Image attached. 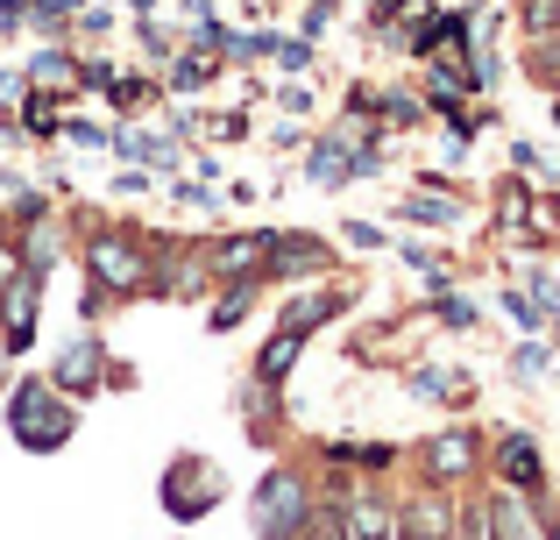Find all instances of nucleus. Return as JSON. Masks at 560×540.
Segmentation results:
<instances>
[{"mask_svg":"<svg viewBox=\"0 0 560 540\" xmlns=\"http://www.w3.org/2000/svg\"><path fill=\"white\" fill-rule=\"evenodd\" d=\"M43 377H50V384L65 391L71 405L100 399V384H107V342H100L93 328H85V334H71V342L57 348V363H50V370H43Z\"/></svg>","mask_w":560,"mask_h":540,"instance_id":"6e6552de","label":"nucleus"},{"mask_svg":"<svg viewBox=\"0 0 560 540\" xmlns=\"http://www.w3.org/2000/svg\"><path fill=\"white\" fill-rule=\"evenodd\" d=\"M497 306H504V320H511L518 334H539V328H547V320H539V306H533V291H525V285H504V291H497Z\"/></svg>","mask_w":560,"mask_h":540,"instance_id":"a878e982","label":"nucleus"},{"mask_svg":"<svg viewBox=\"0 0 560 540\" xmlns=\"http://www.w3.org/2000/svg\"><path fill=\"white\" fill-rule=\"evenodd\" d=\"M171 199H178V207H191V214H213V207H220L206 179H178V185H171Z\"/></svg>","mask_w":560,"mask_h":540,"instance_id":"473e14b6","label":"nucleus"},{"mask_svg":"<svg viewBox=\"0 0 560 540\" xmlns=\"http://www.w3.org/2000/svg\"><path fill=\"white\" fill-rule=\"evenodd\" d=\"M462 527V513H454V491L447 484H419L405 505H397V540H440Z\"/></svg>","mask_w":560,"mask_h":540,"instance_id":"9d476101","label":"nucleus"},{"mask_svg":"<svg viewBox=\"0 0 560 540\" xmlns=\"http://www.w3.org/2000/svg\"><path fill=\"white\" fill-rule=\"evenodd\" d=\"M341 513H348V533H355V540H397V513L383 505L376 484H355L341 498Z\"/></svg>","mask_w":560,"mask_h":540,"instance_id":"f3484780","label":"nucleus"},{"mask_svg":"<svg viewBox=\"0 0 560 540\" xmlns=\"http://www.w3.org/2000/svg\"><path fill=\"white\" fill-rule=\"evenodd\" d=\"M341 242H348V250H370V256H376V250H383V228H376V221H348Z\"/></svg>","mask_w":560,"mask_h":540,"instance_id":"c9c22d12","label":"nucleus"},{"mask_svg":"<svg viewBox=\"0 0 560 540\" xmlns=\"http://www.w3.org/2000/svg\"><path fill=\"white\" fill-rule=\"evenodd\" d=\"M136 43H142V57H150V65H171V57L185 50V43L171 36V28L156 22V14H136Z\"/></svg>","mask_w":560,"mask_h":540,"instance_id":"b1692460","label":"nucleus"},{"mask_svg":"<svg viewBox=\"0 0 560 540\" xmlns=\"http://www.w3.org/2000/svg\"><path fill=\"white\" fill-rule=\"evenodd\" d=\"M525 291H533L539 320H553V313H560V277H553L547 264H533V271H525Z\"/></svg>","mask_w":560,"mask_h":540,"instance_id":"cd10ccee","label":"nucleus"},{"mask_svg":"<svg viewBox=\"0 0 560 540\" xmlns=\"http://www.w3.org/2000/svg\"><path fill=\"white\" fill-rule=\"evenodd\" d=\"M390 221H405V228H462V221H468V207L447 193V185H440V193H411V199H397Z\"/></svg>","mask_w":560,"mask_h":540,"instance_id":"6ab92c4d","label":"nucleus"},{"mask_svg":"<svg viewBox=\"0 0 560 540\" xmlns=\"http://www.w3.org/2000/svg\"><path fill=\"white\" fill-rule=\"evenodd\" d=\"M425 114V100H411V93H390V85H383V114L376 122H390V128H411Z\"/></svg>","mask_w":560,"mask_h":540,"instance_id":"c756f323","label":"nucleus"},{"mask_svg":"<svg viewBox=\"0 0 560 540\" xmlns=\"http://www.w3.org/2000/svg\"><path fill=\"white\" fill-rule=\"evenodd\" d=\"M299 540H355V533H348V513H341V505H327V513L305 519V533H299Z\"/></svg>","mask_w":560,"mask_h":540,"instance_id":"c85d7f7f","label":"nucleus"},{"mask_svg":"<svg viewBox=\"0 0 560 540\" xmlns=\"http://www.w3.org/2000/svg\"><path fill=\"white\" fill-rule=\"evenodd\" d=\"M482 540H539V519L518 491H490L482 498Z\"/></svg>","mask_w":560,"mask_h":540,"instance_id":"2eb2a0df","label":"nucleus"},{"mask_svg":"<svg viewBox=\"0 0 560 540\" xmlns=\"http://www.w3.org/2000/svg\"><path fill=\"white\" fill-rule=\"evenodd\" d=\"M22 79L36 85V93H57V100H79L85 93V85H79V57H71L65 43H43V50L22 65Z\"/></svg>","mask_w":560,"mask_h":540,"instance_id":"ddd939ff","label":"nucleus"},{"mask_svg":"<svg viewBox=\"0 0 560 540\" xmlns=\"http://www.w3.org/2000/svg\"><path fill=\"white\" fill-rule=\"evenodd\" d=\"M277 107H284L291 122H299V114H313V107H319V93H313L305 79H284V85H277Z\"/></svg>","mask_w":560,"mask_h":540,"instance_id":"7c9ffc66","label":"nucleus"},{"mask_svg":"<svg viewBox=\"0 0 560 540\" xmlns=\"http://www.w3.org/2000/svg\"><path fill=\"white\" fill-rule=\"evenodd\" d=\"M327 271H334V242L327 235L270 228V242H262V277H270V285H299V277H327Z\"/></svg>","mask_w":560,"mask_h":540,"instance_id":"0eeeda50","label":"nucleus"},{"mask_svg":"<svg viewBox=\"0 0 560 540\" xmlns=\"http://www.w3.org/2000/svg\"><path fill=\"white\" fill-rule=\"evenodd\" d=\"M299 142H305V136H299L291 122H277V128H270V150H299Z\"/></svg>","mask_w":560,"mask_h":540,"instance_id":"4c0bfd02","label":"nucleus"},{"mask_svg":"<svg viewBox=\"0 0 560 540\" xmlns=\"http://www.w3.org/2000/svg\"><path fill=\"white\" fill-rule=\"evenodd\" d=\"M185 8V22H206V14H213V0H178Z\"/></svg>","mask_w":560,"mask_h":540,"instance_id":"58836bf2","label":"nucleus"},{"mask_svg":"<svg viewBox=\"0 0 560 540\" xmlns=\"http://www.w3.org/2000/svg\"><path fill=\"white\" fill-rule=\"evenodd\" d=\"M348 142H355V128H327V136L305 150V185L341 193V185H348Z\"/></svg>","mask_w":560,"mask_h":540,"instance_id":"dca6fc26","label":"nucleus"},{"mask_svg":"<svg viewBox=\"0 0 560 540\" xmlns=\"http://www.w3.org/2000/svg\"><path fill=\"white\" fill-rule=\"evenodd\" d=\"M270 291V277L262 271H248V277H220V291L206 299V334H234L248 320V306Z\"/></svg>","mask_w":560,"mask_h":540,"instance_id":"9b49d317","label":"nucleus"},{"mask_svg":"<svg viewBox=\"0 0 560 540\" xmlns=\"http://www.w3.org/2000/svg\"><path fill=\"white\" fill-rule=\"evenodd\" d=\"M405 391L419 405H468V399H476V384H468L454 363H411V370H405Z\"/></svg>","mask_w":560,"mask_h":540,"instance_id":"f8f14e48","label":"nucleus"},{"mask_svg":"<svg viewBox=\"0 0 560 540\" xmlns=\"http://www.w3.org/2000/svg\"><path fill=\"white\" fill-rule=\"evenodd\" d=\"M156 93H164V85H150V79H142V71H128V79H114V85H107L114 114H136L142 100H156Z\"/></svg>","mask_w":560,"mask_h":540,"instance_id":"bb28decb","label":"nucleus"},{"mask_svg":"<svg viewBox=\"0 0 560 540\" xmlns=\"http://www.w3.org/2000/svg\"><path fill=\"white\" fill-rule=\"evenodd\" d=\"M220 498H228V470H220L213 456H191V448H185V456H171L164 476H156V505H164L178 527H199Z\"/></svg>","mask_w":560,"mask_h":540,"instance_id":"20e7f679","label":"nucleus"},{"mask_svg":"<svg viewBox=\"0 0 560 540\" xmlns=\"http://www.w3.org/2000/svg\"><path fill=\"white\" fill-rule=\"evenodd\" d=\"M313 513H319L313 484H305V470H291V462H270V470L256 476V491H248V533L256 540H299Z\"/></svg>","mask_w":560,"mask_h":540,"instance_id":"f03ea898","label":"nucleus"},{"mask_svg":"<svg viewBox=\"0 0 560 540\" xmlns=\"http://www.w3.org/2000/svg\"><path fill=\"white\" fill-rule=\"evenodd\" d=\"M511 370H518L525 384H533V377L560 370V348H553V342H539V334H525V342H518V356H511Z\"/></svg>","mask_w":560,"mask_h":540,"instance_id":"393cba45","label":"nucleus"},{"mask_svg":"<svg viewBox=\"0 0 560 540\" xmlns=\"http://www.w3.org/2000/svg\"><path fill=\"white\" fill-rule=\"evenodd\" d=\"M262 242H270V228H248V235H220V242H206L213 285H220V277H248V271H262Z\"/></svg>","mask_w":560,"mask_h":540,"instance_id":"a211bd4d","label":"nucleus"},{"mask_svg":"<svg viewBox=\"0 0 560 540\" xmlns=\"http://www.w3.org/2000/svg\"><path fill=\"white\" fill-rule=\"evenodd\" d=\"M490 462H497V484L518 491V498L533 505V519H539V498H547V448H539V434L533 427H504L490 441Z\"/></svg>","mask_w":560,"mask_h":540,"instance_id":"423d86ee","label":"nucleus"},{"mask_svg":"<svg viewBox=\"0 0 560 540\" xmlns=\"http://www.w3.org/2000/svg\"><path fill=\"white\" fill-rule=\"evenodd\" d=\"M553 93H560V85H553Z\"/></svg>","mask_w":560,"mask_h":540,"instance_id":"c03bdc74","label":"nucleus"},{"mask_svg":"<svg viewBox=\"0 0 560 540\" xmlns=\"http://www.w3.org/2000/svg\"><path fill=\"white\" fill-rule=\"evenodd\" d=\"M511 164H518V171H547V157H539L533 142H511Z\"/></svg>","mask_w":560,"mask_h":540,"instance_id":"e433bc0d","label":"nucleus"},{"mask_svg":"<svg viewBox=\"0 0 560 540\" xmlns=\"http://www.w3.org/2000/svg\"><path fill=\"white\" fill-rule=\"evenodd\" d=\"M419 462H425V484H468V476L490 462V441H482V427H468V420H447V427H433L425 434V448H419Z\"/></svg>","mask_w":560,"mask_h":540,"instance_id":"39448f33","label":"nucleus"},{"mask_svg":"<svg viewBox=\"0 0 560 540\" xmlns=\"http://www.w3.org/2000/svg\"><path fill=\"white\" fill-rule=\"evenodd\" d=\"M539 540H560V519H553V527H547V533H539Z\"/></svg>","mask_w":560,"mask_h":540,"instance_id":"37998d69","label":"nucleus"},{"mask_svg":"<svg viewBox=\"0 0 560 540\" xmlns=\"http://www.w3.org/2000/svg\"><path fill=\"white\" fill-rule=\"evenodd\" d=\"M327 462H355V470H390L397 462V448L390 441H327Z\"/></svg>","mask_w":560,"mask_h":540,"instance_id":"4be33fe9","label":"nucleus"},{"mask_svg":"<svg viewBox=\"0 0 560 540\" xmlns=\"http://www.w3.org/2000/svg\"><path fill=\"white\" fill-rule=\"evenodd\" d=\"M128 8H136V14H156V8H164V0H128Z\"/></svg>","mask_w":560,"mask_h":540,"instance_id":"79ce46f5","label":"nucleus"},{"mask_svg":"<svg viewBox=\"0 0 560 540\" xmlns=\"http://www.w3.org/2000/svg\"><path fill=\"white\" fill-rule=\"evenodd\" d=\"M71 22H79V36H100V43L114 36V8H107V0H100V8H79Z\"/></svg>","mask_w":560,"mask_h":540,"instance_id":"f704fd0d","label":"nucleus"},{"mask_svg":"<svg viewBox=\"0 0 560 540\" xmlns=\"http://www.w3.org/2000/svg\"><path fill=\"white\" fill-rule=\"evenodd\" d=\"M85 277H93L107 299H142L150 291V235L136 228H93L85 235Z\"/></svg>","mask_w":560,"mask_h":540,"instance_id":"7ed1b4c3","label":"nucleus"},{"mask_svg":"<svg viewBox=\"0 0 560 540\" xmlns=\"http://www.w3.org/2000/svg\"><path fill=\"white\" fill-rule=\"evenodd\" d=\"M8 384H14V370H8V348H0V399H8Z\"/></svg>","mask_w":560,"mask_h":540,"instance_id":"ea45409f","label":"nucleus"},{"mask_svg":"<svg viewBox=\"0 0 560 540\" xmlns=\"http://www.w3.org/2000/svg\"><path fill=\"white\" fill-rule=\"evenodd\" d=\"M425 313H433L440 320V328H447V334H468V328H476V320H482V306L476 299H462V291H433V306H425Z\"/></svg>","mask_w":560,"mask_h":540,"instance_id":"5701e85b","label":"nucleus"},{"mask_svg":"<svg viewBox=\"0 0 560 540\" xmlns=\"http://www.w3.org/2000/svg\"><path fill=\"white\" fill-rule=\"evenodd\" d=\"M57 136H65V142H79V150H107V128H100V122H79V114H71V122L57 128Z\"/></svg>","mask_w":560,"mask_h":540,"instance_id":"72a5a7b5","label":"nucleus"},{"mask_svg":"<svg viewBox=\"0 0 560 540\" xmlns=\"http://www.w3.org/2000/svg\"><path fill=\"white\" fill-rule=\"evenodd\" d=\"M299 356H305V334H284V328H270V342L256 348V363H248V377H256L262 391H284L291 384V370H299Z\"/></svg>","mask_w":560,"mask_h":540,"instance_id":"4468645a","label":"nucleus"},{"mask_svg":"<svg viewBox=\"0 0 560 540\" xmlns=\"http://www.w3.org/2000/svg\"><path fill=\"white\" fill-rule=\"evenodd\" d=\"M355 306V285H334V291H284V306H277V328L284 334H305L313 342L319 328H334V320Z\"/></svg>","mask_w":560,"mask_h":540,"instance_id":"1a4fd4ad","label":"nucleus"},{"mask_svg":"<svg viewBox=\"0 0 560 540\" xmlns=\"http://www.w3.org/2000/svg\"><path fill=\"white\" fill-rule=\"evenodd\" d=\"M79 8H85V0H28V8H22V28L65 43V36H71V14H79Z\"/></svg>","mask_w":560,"mask_h":540,"instance_id":"412c9836","label":"nucleus"},{"mask_svg":"<svg viewBox=\"0 0 560 540\" xmlns=\"http://www.w3.org/2000/svg\"><path fill=\"white\" fill-rule=\"evenodd\" d=\"M8 434H14L22 456H57V448H71V434H79V405H71L50 377L22 370L8 384Z\"/></svg>","mask_w":560,"mask_h":540,"instance_id":"f257e3e1","label":"nucleus"},{"mask_svg":"<svg viewBox=\"0 0 560 540\" xmlns=\"http://www.w3.org/2000/svg\"><path fill=\"white\" fill-rule=\"evenodd\" d=\"M270 65L305 71V65H313V43H305V36H277V43H270Z\"/></svg>","mask_w":560,"mask_h":540,"instance_id":"2f4dec72","label":"nucleus"},{"mask_svg":"<svg viewBox=\"0 0 560 540\" xmlns=\"http://www.w3.org/2000/svg\"><path fill=\"white\" fill-rule=\"evenodd\" d=\"M213 79H220V57H213V50H178V57L164 65V93H178V100L213 93Z\"/></svg>","mask_w":560,"mask_h":540,"instance_id":"aec40b11","label":"nucleus"},{"mask_svg":"<svg viewBox=\"0 0 560 540\" xmlns=\"http://www.w3.org/2000/svg\"><path fill=\"white\" fill-rule=\"evenodd\" d=\"M440 540H482L476 527H468V519H462V527H454V533H440Z\"/></svg>","mask_w":560,"mask_h":540,"instance_id":"a19ab883","label":"nucleus"}]
</instances>
